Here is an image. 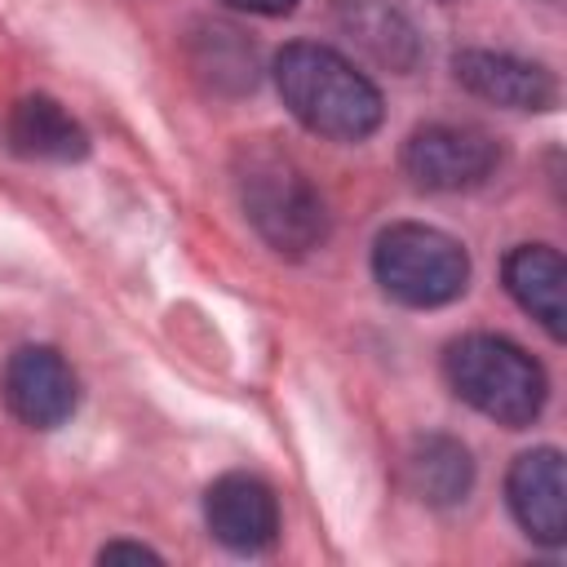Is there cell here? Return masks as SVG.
<instances>
[{
	"mask_svg": "<svg viewBox=\"0 0 567 567\" xmlns=\"http://www.w3.org/2000/svg\"><path fill=\"white\" fill-rule=\"evenodd\" d=\"M505 501L514 523L540 540L563 545L567 540V487H563V452L558 447H532L514 456L505 474Z\"/></svg>",
	"mask_w": 567,
	"mask_h": 567,
	"instance_id": "cell-9",
	"label": "cell"
},
{
	"mask_svg": "<svg viewBox=\"0 0 567 567\" xmlns=\"http://www.w3.org/2000/svg\"><path fill=\"white\" fill-rule=\"evenodd\" d=\"M186 53H190V71H195L213 93L235 97V93H248V89L257 84V49H252L235 27H226V22H204V27H195Z\"/></svg>",
	"mask_w": 567,
	"mask_h": 567,
	"instance_id": "cell-14",
	"label": "cell"
},
{
	"mask_svg": "<svg viewBox=\"0 0 567 567\" xmlns=\"http://www.w3.org/2000/svg\"><path fill=\"white\" fill-rule=\"evenodd\" d=\"M496 164H501V146L478 124L434 120L403 142V173L421 190H447V195L474 190L496 173Z\"/></svg>",
	"mask_w": 567,
	"mask_h": 567,
	"instance_id": "cell-5",
	"label": "cell"
},
{
	"mask_svg": "<svg viewBox=\"0 0 567 567\" xmlns=\"http://www.w3.org/2000/svg\"><path fill=\"white\" fill-rule=\"evenodd\" d=\"M239 208L252 230L284 257H306L328 235V204L306 168L275 146H244L235 159Z\"/></svg>",
	"mask_w": 567,
	"mask_h": 567,
	"instance_id": "cell-2",
	"label": "cell"
},
{
	"mask_svg": "<svg viewBox=\"0 0 567 567\" xmlns=\"http://www.w3.org/2000/svg\"><path fill=\"white\" fill-rule=\"evenodd\" d=\"M204 523L230 554H261L279 536V501L257 474H221L204 492Z\"/></svg>",
	"mask_w": 567,
	"mask_h": 567,
	"instance_id": "cell-7",
	"label": "cell"
},
{
	"mask_svg": "<svg viewBox=\"0 0 567 567\" xmlns=\"http://www.w3.org/2000/svg\"><path fill=\"white\" fill-rule=\"evenodd\" d=\"M4 142L13 155L49 159V164H71V159H84V151H89V133L49 93H31V97L13 102L9 120H4Z\"/></svg>",
	"mask_w": 567,
	"mask_h": 567,
	"instance_id": "cell-12",
	"label": "cell"
},
{
	"mask_svg": "<svg viewBox=\"0 0 567 567\" xmlns=\"http://www.w3.org/2000/svg\"><path fill=\"white\" fill-rule=\"evenodd\" d=\"M332 18H337V31L359 44L377 66L394 71V75H408L421 66V31L416 22L390 4V0H332Z\"/></svg>",
	"mask_w": 567,
	"mask_h": 567,
	"instance_id": "cell-10",
	"label": "cell"
},
{
	"mask_svg": "<svg viewBox=\"0 0 567 567\" xmlns=\"http://www.w3.org/2000/svg\"><path fill=\"white\" fill-rule=\"evenodd\" d=\"M443 377L461 403H470L478 416L527 430L549 394L545 368L509 337L496 332H465L443 350Z\"/></svg>",
	"mask_w": 567,
	"mask_h": 567,
	"instance_id": "cell-3",
	"label": "cell"
},
{
	"mask_svg": "<svg viewBox=\"0 0 567 567\" xmlns=\"http://www.w3.org/2000/svg\"><path fill=\"white\" fill-rule=\"evenodd\" d=\"M408 483L434 509H447V505L465 501L470 487H474L470 447L452 434H421L408 447Z\"/></svg>",
	"mask_w": 567,
	"mask_h": 567,
	"instance_id": "cell-13",
	"label": "cell"
},
{
	"mask_svg": "<svg viewBox=\"0 0 567 567\" xmlns=\"http://www.w3.org/2000/svg\"><path fill=\"white\" fill-rule=\"evenodd\" d=\"M221 4L239 13H257V18H284L297 9V0H221Z\"/></svg>",
	"mask_w": 567,
	"mask_h": 567,
	"instance_id": "cell-15",
	"label": "cell"
},
{
	"mask_svg": "<svg viewBox=\"0 0 567 567\" xmlns=\"http://www.w3.org/2000/svg\"><path fill=\"white\" fill-rule=\"evenodd\" d=\"M452 75L474 97L505 111H549L558 102V80L532 58L496 53V49H461L452 58Z\"/></svg>",
	"mask_w": 567,
	"mask_h": 567,
	"instance_id": "cell-8",
	"label": "cell"
},
{
	"mask_svg": "<svg viewBox=\"0 0 567 567\" xmlns=\"http://www.w3.org/2000/svg\"><path fill=\"white\" fill-rule=\"evenodd\" d=\"M505 292L554 337L563 341L567 328V261L549 244H518L501 261Z\"/></svg>",
	"mask_w": 567,
	"mask_h": 567,
	"instance_id": "cell-11",
	"label": "cell"
},
{
	"mask_svg": "<svg viewBox=\"0 0 567 567\" xmlns=\"http://www.w3.org/2000/svg\"><path fill=\"white\" fill-rule=\"evenodd\" d=\"M372 275L390 301L434 310L470 288V252L439 226L394 221L372 244Z\"/></svg>",
	"mask_w": 567,
	"mask_h": 567,
	"instance_id": "cell-4",
	"label": "cell"
},
{
	"mask_svg": "<svg viewBox=\"0 0 567 567\" xmlns=\"http://www.w3.org/2000/svg\"><path fill=\"white\" fill-rule=\"evenodd\" d=\"M115 558H151V563H159V554L146 549V545H106L102 549V563H115Z\"/></svg>",
	"mask_w": 567,
	"mask_h": 567,
	"instance_id": "cell-16",
	"label": "cell"
},
{
	"mask_svg": "<svg viewBox=\"0 0 567 567\" xmlns=\"http://www.w3.org/2000/svg\"><path fill=\"white\" fill-rule=\"evenodd\" d=\"M275 89L297 124L328 142H363L381 128V89L337 49L292 40L275 53Z\"/></svg>",
	"mask_w": 567,
	"mask_h": 567,
	"instance_id": "cell-1",
	"label": "cell"
},
{
	"mask_svg": "<svg viewBox=\"0 0 567 567\" xmlns=\"http://www.w3.org/2000/svg\"><path fill=\"white\" fill-rule=\"evenodd\" d=\"M0 394L22 425L58 430L80 403V381L75 368L53 346H18L4 363Z\"/></svg>",
	"mask_w": 567,
	"mask_h": 567,
	"instance_id": "cell-6",
	"label": "cell"
},
{
	"mask_svg": "<svg viewBox=\"0 0 567 567\" xmlns=\"http://www.w3.org/2000/svg\"><path fill=\"white\" fill-rule=\"evenodd\" d=\"M439 4H447V0H439Z\"/></svg>",
	"mask_w": 567,
	"mask_h": 567,
	"instance_id": "cell-17",
	"label": "cell"
}]
</instances>
